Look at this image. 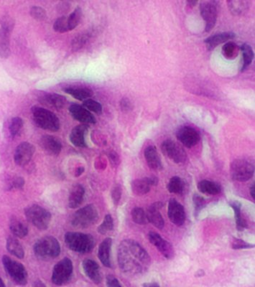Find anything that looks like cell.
<instances>
[{
	"instance_id": "19",
	"label": "cell",
	"mask_w": 255,
	"mask_h": 287,
	"mask_svg": "<svg viewBox=\"0 0 255 287\" xmlns=\"http://www.w3.org/2000/svg\"><path fill=\"white\" fill-rule=\"evenodd\" d=\"M163 204L161 202H156L152 204L147 210V216L148 222H151L158 229H162L165 226V221L161 215V210Z\"/></svg>"
},
{
	"instance_id": "42",
	"label": "cell",
	"mask_w": 255,
	"mask_h": 287,
	"mask_svg": "<svg viewBox=\"0 0 255 287\" xmlns=\"http://www.w3.org/2000/svg\"><path fill=\"white\" fill-rule=\"evenodd\" d=\"M53 30L57 33H64L69 31L67 17L62 16L58 18L53 24Z\"/></svg>"
},
{
	"instance_id": "20",
	"label": "cell",
	"mask_w": 255,
	"mask_h": 287,
	"mask_svg": "<svg viewBox=\"0 0 255 287\" xmlns=\"http://www.w3.org/2000/svg\"><path fill=\"white\" fill-rule=\"evenodd\" d=\"M69 111L75 119L83 124H95L96 122L94 116L89 110L78 104H72L69 107Z\"/></svg>"
},
{
	"instance_id": "33",
	"label": "cell",
	"mask_w": 255,
	"mask_h": 287,
	"mask_svg": "<svg viewBox=\"0 0 255 287\" xmlns=\"http://www.w3.org/2000/svg\"><path fill=\"white\" fill-rule=\"evenodd\" d=\"M227 4L229 10L235 16L242 15L249 8V1H229Z\"/></svg>"
},
{
	"instance_id": "24",
	"label": "cell",
	"mask_w": 255,
	"mask_h": 287,
	"mask_svg": "<svg viewBox=\"0 0 255 287\" xmlns=\"http://www.w3.org/2000/svg\"><path fill=\"white\" fill-rule=\"evenodd\" d=\"M87 131H88V127L86 124H83L76 126L73 129L69 136L70 142L75 147H80V148L87 147L85 136Z\"/></svg>"
},
{
	"instance_id": "22",
	"label": "cell",
	"mask_w": 255,
	"mask_h": 287,
	"mask_svg": "<svg viewBox=\"0 0 255 287\" xmlns=\"http://www.w3.org/2000/svg\"><path fill=\"white\" fill-rule=\"evenodd\" d=\"M144 157L147 161V165L152 170L161 171L163 169L162 161L154 146H149L145 149Z\"/></svg>"
},
{
	"instance_id": "52",
	"label": "cell",
	"mask_w": 255,
	"mask_h": 287,
	"mask_svg": "<svg viewBox=\"0 0 255 287\" xmlns=\"http://www.w3.org/2000/svg\"><path fill=\"white\" fill-rule=\"evenodd\" d=\"M84 168L83 167H78V168L77 169V170H76V176H77V177H78V176H81V174H82L83 173H84Z\"/></svg>"
},
{
	"instance_id": "39",
	"label": "cell",
	"mask_w": 255,
	"mask_h": 287,
	"mask_svg": "<svg viewBox=\"0 0 255 287\" xmlns=\"http://www.w3.org/2000/svg\"><path fill=\"white\" fill-rule=\"evenodd\" d=\"M114 229V221L111 215L108 214L105 216L102 223L98 227V232L102 235L107 234Z\"/></svg>"
},
{
	"instance_id": "16",
	"label": "cell",
	"mask_w": 255,
	"mask_h": 287,
	"mask_svg": "<svg viewBox=\"0 0 255 287\" xmlns=\"http://www.w3.org/2000/svg\"><path fill=\"white\" fill-rule=\"evenodd\" d=\"M14 23L1 24L0 28V57L7 58L11 53L10 50V34L13 29Z\"/></svg>"
},
{
	"instance_id": "30",
	"label": "cell",
	"mask_w": 255,
	"mask_h": 287,
	"mask_svg": "<svg viewBox=\"0 0 255 287\" xmlns=\"http://www.w3.org/2000/svg\"><path fill=\"white\" fill-rule=\"evenodd\" d=\"M10 228L13 235L20 239H23L28 234L27 225L16 218H12L10 220Z\"/></svg>"
},
{
	"instance_id": "14",
	"label": "cell",
	"mask_w": 255,
	"mask_h": 287,
	"mask_svg": "<svg viewBox=\"0 0 255 287\" xmlns=\"http://www.w3.org/2000/svg\"><path fill=\"white\" fill-rule=\"evenodd\" d=\"M167 215L169 219L174 225L182 226L185 223L186 219L185 209L176 199H171L169 201Z\"/></svg>"
},
{
	"instance_id": "48",
	"label": "cell",
	"mask_w": 255,
	"mask_h": 287,
	"mask_svg": "<svg viewBox=\"0 0 255 287\" xmlns=\"http://www.w3.org/2000/svg\"><path fill=\"white\" fill-rule=\"evenodd\" d=\"M120 108L124 112H128L133 110V104L128 98H123L121 100Z\"/></svg>"
},
{
	"instance_id": "38",
	"label": "cell",
	"mask_w": 255,
	"mask_h": 287,
	"mask_svg": "<svg viewBox=\"0 0 255 287\" xmlns=\"http://www.w3.org/2000/svg\"><path fill=\"white\" fill-rule=\"evenodd\" d=\"M81 17H82V10L80 7L75 9L74 11L67 17L69 31H71L77 27L81 22Z\"/></svg>"
},
{
	"instance_id": "51",
	"label": "cell",
	"mask_w": 255,
	"mask_h": 287,
	"mask_svg": "<svg viewBox=\"0 0 255 287\" xmlns=\"http://www.w3.org/2000/svg\"><path fill=\"white\" fill-rule=\"evenodd\" d=\"M142 286L146 287H159L160 285L156 282H153V283H144L142 285Z\"/></svg>"
},
{
	"instance_id": "7",
	"label": "cell",
	"mask_w": 255,
	"mask_h": 287,
	"mask_svg": "<svg viewBox=\"0 0 255 287\" xmlns=\"http://www.w3.org/2000/svg\"><path fill=\"white\" fill-rule=\"evenodd\" d=\"M230 174L238 182L250 180L255 174L254 162L247 159H235L230 166Z\"/></svg>"
},
{
	"instance_id": "35",
	"label": "cell",
	"mask_w": 255,
	"mask_h": 287,
	"mask_svg": "<svg viewBox=\"0 0 255 287\" xmlns=\"http://www.w3.org/2000/svg\"><path fill=\"white\" fill-rule=\"evenodd\" d=\"M240 49L242 50V56H243V65H242V71H244L253 62L254 53H253L251 46L247 44H242Z\"/></svg>"
},
{
	"instance_id": "9",
	"label": "cell",
	"mask_w": 255,
	"mask_h": 287,
	"mask_svg": "<svg viewBox=\"0 0 255 287\" xmlns=\"http://www.w3.org/2000/svg\"><path fill=\"white\" fill-rule=\"evenodd\" d=\"M2 264L4 269L15 283L19 285H25L27 284V270L22 264L13 260L7 256H3Z\"/></svg>"
},
{
	"instance_id": "8",
	"label": "cell",
	"mask_w": 255,
	"mask_h": 287,
	"mask_svg": "<svg viewBox=\"0 0 255 287\" xmlns=\"http://www.w3.org/2000/svg\"><path fill=\"white\" fill-rule=\"evenodd\" d=\"M73 265L71 260L64 258L55 265L52 273V282L57 286H62L70 281L73 276Z\"/></svg>"
},
{
	"instance_id": "50",
	"label": "cell",
	"mask_w": 255,
	"mask_h": 287,
	"mask_svg": "<svg viewBox=\"0 0 255 287\" xmlns=\"http://www.w3.org/2000/svg\"><path fill=\"white\" fill-rule=\"evenodd\" d=\"M107 285L108 287H121L120 284H119V280L116 277L112 275H108L107 276Z\"/></svg>"
},
{
	"instance_id": "4",
	"label": "cell",
	"mask_w": 255,
	"mask_h": 287,
	"mask_svg": "<svg viewBox=\"0 0 255 287\" xmlns=\"http://www.w3.org/2000/svg\"><path fill=\"white\" fill-rule=\"evenodd\" d=\"M31 110L34 122L38 127L50 132L59 130V119L51 110L40 107H33Z\"/></svg>"
},
{
	"instance_id": "17",
	"label": "cell",
	"mask_w": 255,
	"mask_h": 287,
	"mask_svg": "<svg viewBox=\"0 0 255 287\" xmlns=\"http://www.w3.org/2000/svg\"><path fill=\"white\" fill-rule=\"evenodd\" d=\"M158 184V179L156 177L135 179L131 183L132 191L136 196H144L150 191L152 187L156 186Z\"/></svg>"
},
{
	"instance_id": "11",
	"label": "cell",
	"mask_w": 255,
	"mask_h": 287,
	"mask_svg": "<svg viewBox=\"0 0 255 287\" xmlns=\"http://www.w3.org/2000/svg\"><path fill=\"white\" fill-rule=\"evenodd\" d=\"M200 12L206 22V32L209 33L214 27L217 21V9L213 1H203L200 4Z\"/></svg>"
},
{
	"instance_id": "49",
	"label": "cell",
	"mask_w": 255,
	"mask_h": 287,
	"mask_svg": "<svg viewBox=\"0 0 255 287\" xmlns=\"http://www.w3.org/2000/svg\"><path fill=\"white\" fill-rule=\"evenodd\" d=\"M121 195H122V190H121L120 187H115V188L112 190V197L115 205H117L118 202L120 200Z\"/></svg>"
},
{
	"instance_id": "34",
	"label": "cell",
	"mask_w": 255,
	"mask_h": 287,
	"mask_svg": "<svg viewBox=\"0 0 255 287\" xmlns=\"http://www.w3.org/2000/svg\"><path fill=\"white\" fill-rule=\"evenodd\" d=\"M184 188L185 186H184V181L178 176L170 178L167 185V190L173 194H182Z\"/></svg>"
},
{
	"instance_id": "28",
	"label": "cell",
	"mask_w": 255,
	"mask_h": 287,
	"mask_svg": "<svg viewBox=\"0 0 255 287\" xmlns=\"http://www.w3.org/2000/svg\"><path fill=\"white\" fill-rule=\"evenodd\" d=\"M64 91L79 101H85L93 96V90L87 87H67Z\"/></svg>"
},
{
	"instance_id": "18",
	"label": "cell",
	"mask_w": 255,
	"mask_h": 287,
	"mask_svg": "<svg viewBox=\"0 0 255 287\" xmlns=\"http://www.w3.org/2000/svg\"><path fill=\"white\" fill-rule=\"evenodd\" d=\"M40 145L47 154L58 156L62 150V144L59 139L52 135H44L41 138Z\"/></svg>"
},
{
	"instance_id": "25",
	"label": "cell",
	"mask_w": 255,
	"mask_h": 287,
	"mask_svg": "<svg viewBox=\"0 0 255 287\" xmlns=\"http://www.w3.org/2000/svg\"><path fill=\"white\" fill-rule=\"evenodd\" d=\"M39 99L40 101L44 105L53 107L57 110L63 108L67 101L64 96L54 93H45L40 96Z\"/></svg>"
},
{
	"instance_id": "15",
	"label": "cell",
	"mask_w": 255,
	"mask_h": 287,
	"mask_svg": "<svg viewBox=\"0 0 255 287\" xmlns=\"http://www.w3.org/2000/svg\"><path fill=\"white\" fill-rule=\"evenodd\" d=\"M35 151V147L33 144L29 142H22L18 146L15 150L14 156L15 163L22 167L27 165L33 158Z\"/></svg>"
},
{
	"instance_id": "41",
	"label": "cell",
	"mask_w": 255,
	"mask_h": 287,
	"mask_svg": "<svg viewBox=\"0 0 255 287\" xmlns=\"http://www.w3.org/2000/svg\"><path fill=\"white\" fill-rule=\"evenodd\" d=\"M23 128V121L21 117H15L12 119L9 130H10V132L13 137L18 136L22 131Z\"/></svg>"
},
{
	"instance_id": "53",
	"label": "cell",
	"mask_w": 255,
	"mask_h": 287,
	"mask_svg": "<svg viewBox=\"0 0 255 287\" xmlns=\"http://www.w3.org/2000/svg\"><path fill=\"white\" fill-rule=\"evenodd\" d=\"M250 195H251L252 198L253 199H255V183L252 185L251 188H250Z\"/></svg>"
},
{
	"instance_id": "37",
	"label": "cell",
	"mask_w": 255,
	"mask_h": 287,
	"mask_svg": "<svg viewBox=\"0 0 255 287\" xmlns=\"http://www.w3.org/2000/svg\"><path fill=\"white\" fill-rule=\"evenodd\" d=\"M132 219L135 223L139 225H146L148 223V219H147V213L144 212L142 208L136 207L134 208L131 212Z\"/></svg>"
},
{
	"instance_id": "32",
	"label": "cell",
	"mask_w": 255,
	"mask_h": 287,
	"mask_svg": "<svg viewBox=\"0 0 255 287\" xmlns=\"http://www.w3.org/2000/svg\"><path fill=\"white\" fill-rule=\"evenodd\" d=\"M7 248L9 252L15 257L21 259L24 257V251L22 244L15 238H8L7 241Z\"/></svg>"
},
{
	"instance_id": "54",
	"label": "cell",
	"mask_w": 255,
	"mask_h": 287,
	"mask_svg": "<svg viewBox=\"0 0 255 287\" xmlns=\"http://www.w3.org/2000/svg\"><path fill=\"white\" fill-rule=\"evenodd\" d=\"M34 286L37 287H46V285H45L44 284H43L42 282H41V281H37V282H35V284H34Z\"/></svg>"
},
{
	"instance_id": "29",
	"label": "cell",
	"mask_w": 255,
	"mask_h": 287,
	"mask_svg": "<svg viewBox=\"0 0 255 287\" xmlns=\"http://www.w3.org/2000/svg\"><path fill=\"white\" fill-rule=\"evenodd\" d=\"M198 189L203 194L210 195V196H215L222 192L220 185L207 179L200 181L198 184Z\"/></svg>"
},
{
	"instance_id": "43",
	"label": "cell",
	"mask_w": 255,
	"mask_h": 287,
	"mask_svg": "<svg viewBox=\"0 0 255 287\" xmlns=\"http://www.w3.org/2000/svg\"><path fill=\"white\" fill-rule=\"evenodd\" d=\"M84 107L97 114H101L102 113V107L101 104L93 99H89L84 101Z\"/></svg>"
},
{
	"instance_id": "45",
	"label": "cell",
	"mask_w": 255,
	"mask_h": 287,
	"mask_svg": "<svg viewBox=\"0 0 255 287\" xmlns=\"http://www.w3.org/2000/svg\"><path fill=\"white\" fill-rule=\"evenodd\" d=\"M193 205H194L195 217H198L200 212L205 207L206 201L204 198L199 195H194L193 198Z\"/></svg>"
},
{
	"instance_id": "55",
	"label": "cell",
	"mask_w": 255,
	"mask_h": 287,
	"mask_svg": "<svg viewBox=\"0 0 255 287\" xmlns=\"http://www.w3.org/2000/svg\"><path fill=\"white\" fill-rule=\"evenodd\" d=\"M5 287V285H4V282H3L2 279L0 278V287Z\"/></svg>"
},
{
	"instance_id": "44",
	"label": "cell",
	"mask_w": 255,
	"mask_h": 287,
	"mask_svg": "<svg viewBox=\"0 0 255 287\" xmlns=\"http://www.w3.org/2000/svg\"><path fill=\"white\" fill-rule=\"evenodd\" d=\"M30 12L32 18L38 21H44L47 17L46 10L42 7H38V6H34L32 7Z\"/></svg>"
},
{
	"instance_id": "26",
	"label": "cell",
	"mask_w": 255,
	"mask_h": 287,
	"mask_svg": "<svg viewBox=\"0 0 255 287\" xmlns=\"http://www.w3.org/2000/svg\"><path fill=\"white\" fill-rule=\"evenodd\" d=\"M85 195V189L81 185H76L70 190L69 196V206L72 209L77 208L82 203Z\"/></svg>"
},
{
	"instance_id": "21",
	"label": "cell",
	"mask_w": 255,
	"mask_h": 287,
	"mask_svg": "<svg viewBox=\"0 0 255 287\" xmlns=\"http://www.w3.org/2000/svg\"><path fill=\"white\" fill-rule=\"evenodd\" d=\"M83 269L87 277L91 281L99 285L102 280L99 265L96 262L92 259H85L82 263Z\"/></svg>"
},
{
	"instance_id": "1",
	"label": "cell",
	"mask_w": 255,
	"mask_h": 287,
	"mask_svg": "<svg viewBox=\"0 0 255 287\" xmlns=\"http://www.w3.org/2000/svg\"><path fill=\"white\" fill-rule=\"evenodd\" d=\"M117 260L122 272L129 276L142 275L148 271L151 265V259L145 249L131 239L119 243Z\"/></svg>"
},
{
	"instance_id": "12",
	"label": "cell",
	"mask_w": 255,
	"mask_h": 287,
	"mask_svg": "<svg viewBox=\"0 0 255 287\" xmlns=\"http://www.w3.org/2000/svg\"><path fill=\"white\" fill-rule=\"evenodd\" d=\"M148 239L165 259H172L174 257L175 251L173 245L161 237V235L156 232L149 233Z\"/></svg>"
},
{
	"instance_id": "3",
	"label": "cell",
	"mask_w": 255,
	"mask_h": 287,
	"mask_svg": "<svg viewBox=\"0 0 255 287\" xmlns=\"http://www.w3.org/2000/svg\"><path fill=\"white\" fill-rule=\"evenodd\" d=\"M35 256L41 259H53L61 253V245L56 238L46 236L37 241L33 245Z\"/></svg>"
},
{
	"instance_id": "47",
	"label": "cell",
	"mask_w": 255,
	"mask_h": 287,
	"mask_svg": "<svg viewBox=\"0 0 255 287\" xmlns=\"http://www.w3.org/2000/svg\"><path fill=\"white\" fill-rule=\"evenodd\" d=\"M24 185V179L23 177H18L12 179V182L10 183L9 189H16V190H20L22 189Z\"/></svg>"
},
{
	"instance_id": "27",
	"label": "cell",
	"mask_w": 255,
	"mask_h": 287,
	"mask_svg": "<svg viewBox=\"0 0 255 287\" xmlns=\"http://www.w3.org/2000/svg\"><path fill=\"white\" fill-rule=\"evenodd\" d=\"M235 38V34L227 32V33H222L216 34L213 36L209 37L205 40V44H207L208 50H212L216 48L219 44H224L230 40H232Z\"/></svg>"
},
{
	"instance_id": "46",
	"label": "cell",
	"mask_w": 255,
	"mask_h": 287,
	"mask_svg": "<svg viewBox=\"0 0 255 287\" xmlns=\"http://www.w3.org/2000/svg\"><path fill=\"white\" fill-rule=\"evenodd\" d=\"M232 248L235 250L248 249V248H255V245L247 243L242 239H234L232 244Z\"/></svg>"
},
{
	"instance_id": "6",
	"label": "cell",
	"mask_w": 255,
	"mask_h": 287,
	"mask_svg": "<svg viewBox=\"0 0 255 287\" xmlns=\"http://www.w3.org/2000/svg\"><path fill=\"white\" fill-rule=\"evenodd\" d=\"M99 219V212L93 205H87L77 210L72 218V225L76 228H87Z\"/></svg>"
},
{
	"instance_id": "10",
	"label": "cell",
	"mask_w": 255,
	"mask_h": 287,
	"mask_svg": "<svg viewBox=\"0 0 255 287\" xmlns=\"http://www.w3.org/2000/svg\"><path fill=\"white\" fill-rule=\"evenodd\" d=\"M162 153L176 164H182L186 161L187 154L180 144L171 139H167L161 144Z\"/></svg>"
},
{
	"instance_id": "13",
	"label": "cell",
	"mask_w": 255,
	"mask_h": 287,
	"mask_svg": "<svg viewBox=\"0 0 255 287\" xmlns=\"http://www.w3.org/2000/svg\"><path fill=\"white\" fill-rule=\"evenodd\" d=\"M177 139L187 148H192L199 143L201 136L199 133L193 127H183L176 133Z\"/></svg>"
},
{
	"instance_id": "31",
	"label": "cell",
	"mask_w": 255,
	"mask_h": 287,
	"mask_svg": "<svg viewBox=\"0 0 255 287\" xmlns=\"http://www.w3.org/2000/svg\"><path fill=\"white\" fill-rule=\"evenodd\" d=\"M230 206L234 212L235 221H236V229L239 231H243L245 228H247V223L241 215V208H242V204L239 201H232L230 202Z\"/></svg>"
},
{
	"instance_id": "23",
	"label": "cell",
	"mask_w": 255,
	"mask_h": 287,
	"mask_svg": "<svg viewBox=\"0 0 255 287\" xmlns=\"http://www.w3.org/2000/svg\"><path fill=\"white\" fill-rule=\"evenodd\" d=\"M112 239L107 238L99 245L98 250V257L100 262L104 266L110 268L112 266L111 249Z\"/></svg>"
},
{
	"instance_id": "36",
	"label": "cell",
	"mask_w": 255,
	"mask_h": 287,
	"mask_svg": "<svg viewBox=\"0 0 255 287\" xmlns=\"http://www.w3.org/2000/svg\"><path fill=\"white\" fill-rule=\"evenodd\" d=\"M239 48L233 42H229L222 47V54L228 60H233L239 54Z\"/></svg>"
},
{
	"instance_id": "40",
	"label": "cell",
	"mask_w": 255,
	"mask_h": 287,
	"mask_svg": "<svg viewBox=\"0 0 255 287\" xmlns=\"http://www.w3.org/2000/svg\"><path fill=\"white\" fill-rule=\"evenodd\" d=\"M91 34L89 33H86L80 34L78 36H76L74 39L72 41L71 47L73 50L76 51V50H80L84 44H87V41L90 38Z\"/></svg>"
},
{
	"instance_id": "5",
	"label": "cell",
	"mask_w": 255,
	"mask_h": 287,
	"mask_svg": "<svg viewBox=\"0 0 255 287\" xmlns=\"http://www.w3.org/2000/svg\"><path fill=\"white\" fill-rule=\"evenodd\" d=\"M24 214L27 221L41 231L47 229L51 222L50 212L38 205L27 207L24 210Z\"/></svg>"
},
{
	"instance_id": "2",
	"label": "cell",
	"mask_w": 255,
	"mask_h": 287,
	"mask_svg": "<svg viewBox=\"0 0 255 287\" xmlns=\"http://www.w3.org/2000/svg\"><path fill=\"white\" fill-rule=\"evenodd\" d=\"M65 242L69 248L79 254L89 253L95 246L94 238L92 235L83 233H66Z\"/></svg>"
}]
</instances>
